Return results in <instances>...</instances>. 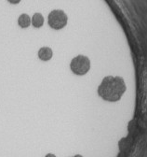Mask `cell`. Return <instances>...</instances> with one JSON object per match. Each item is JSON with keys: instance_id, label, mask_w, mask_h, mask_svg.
Segmentation results:
<instances>
[{"instance_id": "6da1fadb", "label": "cell", "mask_w": 147, "mask_h": 157, "mask_svg": "<svg viewBox=\"0 0 147 157\" xmlns=\"http://www.w3.org/2000/svg\"><path fill=\"white\" fill-rule=\"evenodd\" d=\"M126 83L122 77L106 76L98 87L99 96L107 102H117L126 92Z\"/></svg>"}, {"instance_id": "7a4b0ae2", "label": "cell", "mask_w": 147, "mask_h": 157, "mask_svg": "<svg viewBox=\"0 0 147 157\" xmlns=\"http://www.w3.org/2000/svg\"><path fill=\"white\" fill-rule=\"evenodd\" d=\"M70 69L77 76H84L90 69V60L88 57L79 54L71 60Z\"/></svg>"}, {"instance_id": "3957f363", "label": "cell", "mask_w": 147, "mask_h": 157, "mask_svg": "<svg viewBox=\"0 0 147 157\" xmlns=\"http://www.w3.org/2000/svg\"><path fill=\"white\" fill-rule=\"evenodd\" d=\"M68 22V17L66 13L62 10H54L50 11L48 16V25L54 30H60L66 26Z\"/></svg>"}, {"instance_id": "277c9868", "label": "cell", "mask_w": 147, "mask_h": 157, "mask_svg": "<svg viewBox=\"0 0 147 157\" xmlns=\"http://www.w3.org/2000/svg\"><path fill=\"white\" fill-rule=\"evenodd\" d=\"M38 55V58L40 59L41 61L47 62V61H49L50 59L52 58L53 52L49 47H42V48L39 49Z\"/></svg>"}, {"instance_id": "5b68a950", "label": "cell", "mask_w": 147, "mask_h": 157, "mask_svg": "<svg viewBox=\"0 0 147 157\" xmlns=\"http://www.w3.org/2000/svg\"><path fill=\"white\" fill-rule=\"evenodd\" d=\"M31 24H32V19L26 13L21 14L19 18H18V25L22 28H27L31 25Z\"/></svg>"}, {"instance_id": "8992f818", "label": "cell", "mask_w": 147, "mask_h": 157, "mask_svg": "<svg viewBox=\"0 0 147 157\" xmlns=\"http://www.w3.org/2000/svg\"><path fill=\"white\" fill-rule=\"evenodd\" d=\"M32 19V25L35 28H40L44 25V17L41 13L36 12L33 15Z\"/></svg>"}, {"instance_id": "52a82bcc", "label": "cell", "mask_w": 147, "mask_h": 157, "mask_svg": "<svg viewBox=\"0 0 147 157\" xmlns=\"http://www.w3.org/2000/svg\"><path fill=\"white\" fill-rule=\"evenodd\" d=\"M8 1L10 3V4H13V5H16V4H19L22 0H8Z\"/></svg>"}, {"instance_id": "ba28073f", "label": "cell", "mask_w": 147, "mask_h": 157, "mask_svg": "<svg viewBox=\"0 0 147 157\" xmlns=\"http://www.w3.org/2000/svg\"><path fill=\"white\" fill-rule=\"evenodd\" d=\"M45 157H57V156L55 155L54 153H48Z\"/></svg>"}, {"instance_id": "9c48e42d", "label": "cell", "mask_w": 147, "mask_h": 157, "mask_svg": "<svg viewBox=\"0 0 147 157\" xmlns=\"http://www.w3.org/2000/svg\"><path fill=\"white\" fill-rule=\"evenodd\" d=\"M71 157H84V156H82L80 154H77V155H74V156H71Z\"/></svg>"}]
</instances>
